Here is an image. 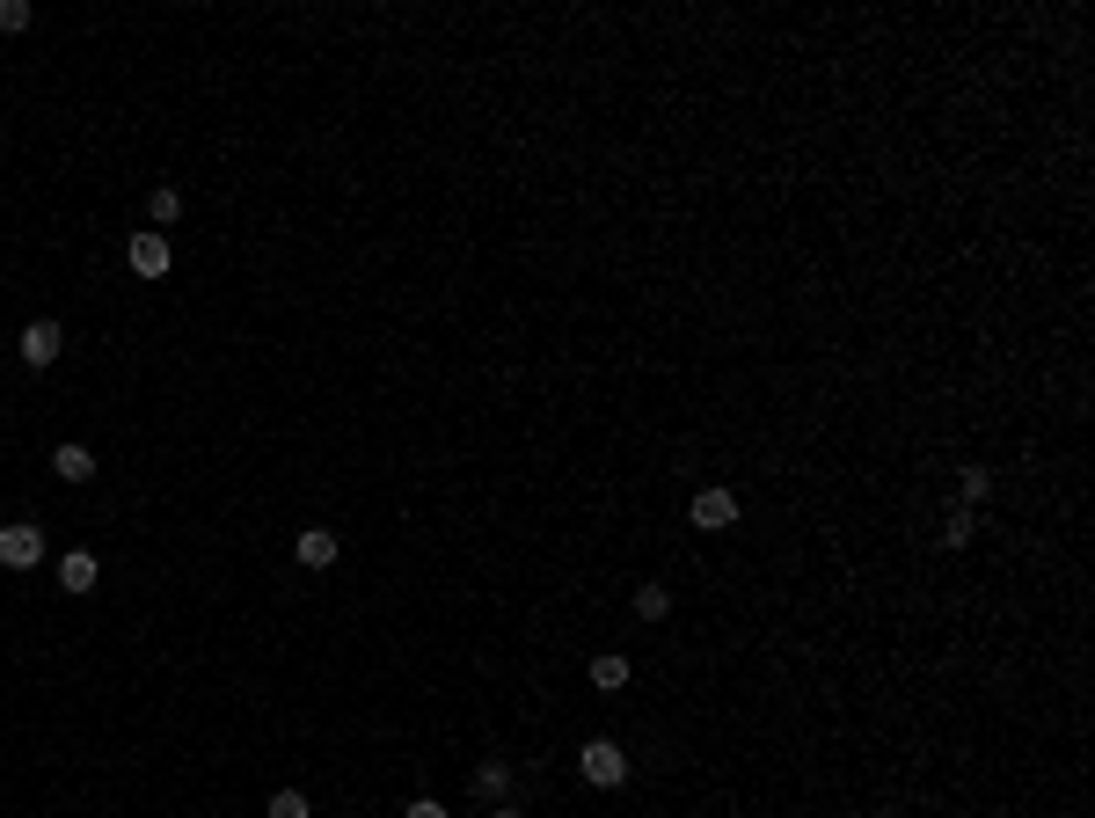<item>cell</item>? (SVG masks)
<instances>
[{"mask_svg": "<svg viewBox=\"0 0 1095 818\" xmlns=\"http://www.w3.org/2000/svg\"><path fill=\"white\" fill-rule=\"evenodd\" d=\"M577 775H585L591 789H621V782H628V753L614 746V738H585V753H577Z\"/></svg>", "mask_w": 1095, "mask_h": 818, "instance_id": "6da1fadb", "label": "cell"}, {"mask_svg": "<svg viewBox=\"0 0 1095 818\" xmlns=\"http://www.w3.org/2000/svg\"><path fill=\"white\" fill-rule=\"evenodd\" d=\"M22 366H37V373H44V366H59V351H67V330H59V322H52V314H37V322H30V330H22Z\"/></svg>", "mask_w": 1095, "mask_h": 818, "instance_id": "7a4b0ae2", "label": "cell"}, {"mask_svg": "<svg viewBox=\"0 0 1095 818\" xmlns=\"http://www.w3.org/2000/svg\"><path fill=\"white\" fill-rule=\"evenodd\" d=\"M0 563H8V570H37V563H44V526H30V519L0 526Z\"/></svg>", "mask_w": 1095, "mask_h": 818, "instance_id": "3957f363", "label": "cell"}, {"mask_svg": "<svg viewBox=\"0 0 1095 818\" xmlns=\"http://www.w3.org/2000/svg\"><path fill=\"white\" fill-rule=\"evenodd\" d=\"M687 519H694L701 534H723V526H738V497H730V489H694Z\"/></svg>", "mask_w": 1095, "mask_h": 818, "instance_id": "277c9868", "label": "cell"}, {"mask_svg": "<svg viewBox=\"0 0 1095 818\" xmlns=\"http://www.w3.org/2000/svg\"><path fill=\"white\" fill-rule=\"evenodd\" d=\"M124 256H132V271H140V279H169L175 242H169V234H132V249H124Z\"/></svg>", "mask_w": 1095, "mask_h": 818, "instance_id": "5b68a950", "label": "cell"}, {"mask_svg": "<svg viewBox=\"0 0 1095 818\" xmlns=\"http://www.w3.org/2000/svg\"><path fill=\"white\" fill-rule=\"evenodd\" d=\"M336 548H344V541H336L329 526H300V541H293L300 570H329V563H336Z\"/></svg>", "mask_w": 1095, "mask_h": 818, "instance_id": "8992f818", "label": "cell"}, {"mask_svg": "<svg viewBox=\"0 0 1095 818\" xmlns=\"http://www.w3.org/2000/svg\"><path fill=\"white\" fill-rule=\"evenodd\" d=\"M511 782H519V767H511V760H483V767H475V797H489V804H505Z\"/></svg>", "mask_w": 1095, "mask_h": 818, "instance_id": "52a82bcc", "label": "cell"}, {"mask_svg": "<svg viewBox=\"0 0 1095 818\" xmlns=\"http://www.w3.org/2000/svg\"><path fill=\"white\" fill-rule=\"evenodd\" d=\"M59 585H67V593H95V556H88V548L59 556Z\"/></svg>", "mask_w": 1095, "mask_h": 818, "instance_id": "ba28073f", "label": "cell"}, {"mask_svg": "<svg viewBox=\"0 0 1095 818\" xmlns=\"http://www.w3.org/2000/svg\"><path fill=\"white\" fill-rule=\"evenodd\" d=\"M146 220L175 226V220H183V191H175V183H154V191H146Z\"/></svg>", "mask_w": 1095, "mask_h": 818, "instance_id": "9c48e42d", "label": "cell"}, {"mask_svg": "<svg viewBox=\"0 0 1095 818\" xmlns=\"http://www.w3.org/2000/svg\"><path fill=\"white\" fill-rule=\"evenodd\" d=\"M52 468H59V483H88V475H95V453L88 446H59Z\"/></svg>", "mask_w": 1095, "mask_h": 818, "instance_id": "30bf717a", "label": "cell"}, {"mask_svg": "<svg viewBox=\"0 0 1095 818\" xmlns=\"http://www.w3.org/2000/svg\"><path fill=\"white\" fill-rule=\"evenodd\" d=\"M972 534H979V512L972 505H950V512H942V548H964Z\"/></svg>", "mask_w": 1095, "mask_h": 818, "instance_id": "8fae6325", "label": "cell"}, {"mask_svg": "<svg viewBox=\"0 0 1095 818\" xmlns=\"http://www.w3.org/2000/svg\"><path fill=\"white\" fill-rule=\"evenodd\" d=\"M628 607H636V622H665V614H672V593H665V585H636Z\"/></svg>", "mask_w": 1095, "mask_h": 818, "instance_id": "7c38bea8", "label": "cell"}, {"mask_svg": "<svg viewBox=\"0 0 1095 818\" xmlns=\"http://www.w3.org/2000/svg\"><path fill=\"white\" fill-rule=\"evenodd\" d=\"M591 687H607V695H614V687H628V658H621V650H599V658H591Z\"/></svg>", "mask_w": 1095, "mask_h": 818, "instance_id": "4fadbf2b", "label": "cell"}, {"mask_svg": "<svg viewBox=\"0 0 1095 818\" xmlns=\"http://www.w3.org/2000/svg\"><path fill=\"white\" fill-rule=\"evenodd\" d=\"M956 497H964V505H986V497H993V468H964V475H956Z\"/></svg>", "mask_w": 1095, "mask_h": 818, "instance_id": "5bb4252c", "label": "cell"}, {"mask_svg": "<svg viewBox=\"0 0 1095 818\" xmlns=\"http://www.w3.org/2000/svg\"><path fill=\"white\" fill-rule=\"evenodd\" d=\"M30 30V0H0V37H22Z\"/></svg>", "mask_w": 1095, "mask_h": 818, "instance_id": "9a60e30c", "label": "cell"}, {"mask_svg": "<svg viewBox=\"0 0 1095 818\" xmlns=\"http://www.w3.org/2000/svg\"><path fill=\"white\" fill-rule=\"evenodd\" d=\"M263 818H307V797H300V789H278V797H271V811Z\"/></svg>", "mask_w": 1095, "mask_h": 818, "instance_id": "2e32d148", "label": "cell"}, {"mask_svg": "<svg viewBox=\"0 0 1095 818\" xmlns=\"http://www.w3.org/2000/svg\"><path fill=\"white\" fill-rule=\"evenodd\" d=\"M402 818H453V811H446V804H438V797H417V804H409V811H402Z\"/></svg>", "mask_w": 1095, "mask_h": 818, "instance_id": "e0dca14e", "label": "cell"}, {"mask_svg": "<svg viewBox=\"0 0 1095 818\" xmlns=\"http://www.w3.org/2000/svg\"><path fill=\"white\" fill-rule=\"evenodd\" d=\"M489 818H526V811H511V804H497V811H489Z\"/></svg>", "mask_w": 1095, "mask_h": 818, "instance_id": "ac0fdd59", "label": "cell"}]
</instances>
